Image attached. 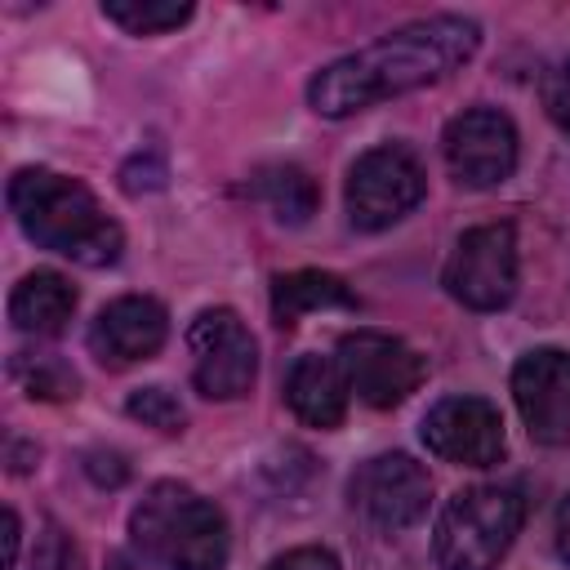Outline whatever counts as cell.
Wrapping results in <instances>:
<instances>
[{"label": "cell", "mask_w": 570, "mask_h": 570, "mask_svg": "<svg viewBox=\"0 0 570 570\" xmlns=\"http://www.w3.org/2000/svg\"><path fill=\"white\" fill-rule=\"evenodd\" d=\"M18 534H22V525H18V512L9 508L4 512V570L18 566Z\"/></svg>", "instance_id": "4316f807"}, {"label": "cell", "mask_w": 570, "mask_h": 570, "mask_svg": "<svg viewBox=\"0 0 570 570\" xmlns=\"http://www.w3.org/2000/svg\"><path fill=\"white\" fill-rule=\"evenodd\" d=\"M165 338H169V316L147 294H125V298L107 303L89 325V352L116 370L156 356L165 347Z\"/></svg>", "instance_id": "4fadbf2b"}, {"label": "cell", "mask_w": 570, "mask_h": 570, "mask_svg": "<svg viewBox=\"0 0 570 570\" xmlns=\"http://www.w3.org/2000/svg\"><path fill=\"white\" fill-rule=\"evenodd\" d=\"M76 312V289L62 272H31L13 285L9 294V321L22 330V334H58Z\"/></svg>", "instance_id": "9a60e30c"}, {"label": "cell", "mask_w": 570, "mask_h": 570, "mask_svg": "<svg viewBox=\"0 0 570 570\" xmlns=\"http://www.w3.org/2000/svg\"><path fill=\"white\" fill-rule=\"evenodd\" d=\"M267 570H343V566H338V557H334L330 548L307 543V548H289V552H281Z\"/></svg>", "instance_id": "603a6c76"}, {"label": "cell", "mask_w": 570, "mask_h": 570, "mask_svg": "<svg viewBox=\"0 0 570 570\" xmlns=\"http://www.w3.org/2000/svg\"><path fill=\"white\" fill-rule=\"evenodd\" d=\"M543 107H548L552 125L561 134H570V62H561L557 71H548V80H543Z\"/></svg>", "instance_id": "7402d4cb"}, {"label": "cell", "mask_w": 570, "mask_h": 570, "mask_svg": "<svg viewBox=\"0 0 570 570\" xmlns=\"http://www.w3.org/2000/svg\"><path fill=\"white\" fill-rule=\"evenodd\" d=\"M13 379L22 383L27 396H45V401L76 396V374L53 356H13Z\"/></svg>", "instance_id": "d6986e66"}, {"label": "cell", "mask_w": 570, "mask_h": 570, "mask_svg": "<svg viewBox=\"0 0 570 570\" xmlns=\"http://www.w3.org/2000/svg\"><path fill=\"white\" fill-rule=\"evenodd\" d=\"M187 347H191V383L200 396L236 401L254 387L258 347L232 307H205L187 330Z\"/></svg>", "instance_id": "52a82bcc"}, {"label": "cell", "mask_w": 570, "mask_h": 570, "mask_svg": "<svg viewBox=\"0 0 570 570\" xmlns=\"http://www.w3.org/2000/svg\"><path fill=\"white\" fill-rule=\"evenodd\" d=\"M9 209L36 245L71 263L107 267L125 249L120 223L98 205V196L80 178H67L58 169H45V165L18 169L9 178Z\"/></svg>", "instance_id": "7a4b0ae2"}, {"label": "cell", "mask_w": 570, "mask_h": 570, "mask_svg": "<svg viewBox=\"0 0 570 570\" xmlns=\"http://www.w3.org/2000/svg\"><path fill=\"white\" fill-rule=\"evenodd\" d=\"M316 307H356V294L347 289L343 276L334 272H316V267H298V272H285L272 281V316L276 325H294L303 312H316Z\"/></svg>", "instance_id": "2e32d148"}, {"label": "cell", "mask_w": 570, "mask_h": 570, "mask_svg": "<svg viewBox=\"0 0 570 570\" xmlns=\"http://www.w3.org/2000/svg\"><path fill=\"white\" fill-rule=\"evenodd\" d=\"M129 539L160 570H223L232 552L227 517L183 481H156L138 499Z\"/></svg>", "instance_id": "3957f363"}, {"label": "cell", "mask_w": 570, "mask_h": 570, "mask_svg": "<svg viewBox=\"0 0 570 570\" xmlns=\"http://www.w3.org/2000/svg\"><path fill=\"white\" fill-rule=\"evenodd\" d=\"M423 191H428V174L410 147L401 142L370 147L365 156H356L347 174V218L361 232H383L401 223L423 200Z\"/></svg>", "instance_id": "5b68a950"}, {"label": "cell", "mask_w": 570, "mask_h": 570, "mask_svg": "<svg viewBox=\"0 0 570 570\" xmlns=\"http://www.w3.org/2000/svg\"><path fill=\"white\" fill-rule=\"evenodd\" d=\"M454 303L472 312L508 307L517 294V236L508 223H481L468 227L441 272Z\"/></svg>", "instance_id": "8992f818"}, {"label": "cell", "mask_w": 570, "mask_h": 570, "mask_svg": "<svg viewBox=\"0 0 570 570\" xmlns=\"http://www.w3.org/2000/svg\"><path fill=\"white\" fill-rule=\"evenodd\" d=\"M347 494H352V508L370 525L396 534L428 512L432 481H428L423 463H414L410 454H374L352 472Z\"/></svg>", "instance_id": "30bf717a"}, {"label": "cell", "mask_w": 570, "mask_h": 570, "mask_svg": "<svg viewBox=\"0 0 570 570\" xmlns=\"http://www.w3.org/2000/svg\"><path fill=\"white\" fill-rule=\"evenodd\" d=\"M334 361H338L347 387L365 405H374V410L401 405L410 392H419V383L428 374L423 352L410 347L396 334H383V330H352V334H343Z\"/></svg>", "instance_id": "ba28073f"}, {"label": "cell", "mask_w": 570, "mask_h": 570, "mask_svg": "<svg viewBox=\"0 0 570 570\" xmlns=\"http://www.w3.org/2000/svg\"><path fill=\"white\" fill-rule=\"evenodd\" d=\"M512 401L521 423L543 445L570 441V352L534 347L512 365Z\"/></svg>", "instance_id": "7c38bea8"}, {"label": "cell", "mask_w": 570, "mask_h": 570, "mask_svg": "<svg viewBox=\"0 0 570 570\" xmlns=\"http://www.w3.org/2000/svg\"><path fill=\"white\" fill-rule=\"evenodd\" d=\"M85 472H89L98 485H120V481L129 476L125 454H116V450H89V454H85Z\"/></svg>", "instance_id": "d4e9b609"}, {"label": "cell", "mask_w": 570, "mask_h": 570, "mask_svg": "<svg viewBox=\"0 0 570 570\" xmlns=\"http://www.w3.org/2000/svg\"><path fill=\"white\" fill-rule=\"evenodd\" d=\"M525 521V499L517 485H468L436 521L441 570H494Z\"/></svg>", "instance_id": "277c9868"}, {"label": "cell", "mask_w": 570, "mask_h": 570, "mask_svg": "<svg viewBox=\"0 0 570 570\" xmlns=\"http://www.w3.org/2000/svg\"><path fill=\"white\" fill-rule=\"evenodd\" d=\"M102 13L125 27L129 36H160L174 31L191 18V4H174V0H107Z\"/></svg>", "instance_id": "ac0fdd59"}, {"label": "cell", "mask_w": 570, "mask_h": 570, "mask_svg": "<svg viewBox=\"0 0 570 570\" xmlns=\"http://www.w3.org/2000/svg\"><path fill=\"white\" fill-rule=\"evenodd\" d=\"M347 379L338 370L334 356H316V352H303L289 374H285V401L289 410L307 423V428H338L343 414H347Z\"/></svg>", "instance_id": "5bb4252c"}, {"label": "cell", "mask_w": 570, "mask_h": 570, "mask_svg": "<svg viewBox=\"0 0 570 570\" xmlns=\"http://www.w3.org/2000/svg\"><path fill=\"white\" fill-rule=\"evenodd\" d=\"M445 165L468 187H499L517 169V125L499 107H468L441 134Z\"/></svg>", "instance_id": "9c48e42d"}, {"label": "cell", "mask_w": 570, "mask_h": 570, "mask_svg": "<svg viewBox=\"0 0 570 570\" xmlns=\"http://www.w3.org/2000/svg\"><path fill=\"white\" fill-rule=\"evenodd\" d=\"M120 183H125V191H151V187H160L165 183V165H160V156H134L125 169H120Z\"/></svg>", "instance_id": "cb8c5ba5"}, {"label": "cell", "mask_w": 570, "mask_h": 570, "mask_svg": "<svg viewBox=\"0 0 570 570\" xmlns=\"http://www.w3.org/2000/svg\"><path fill=\"white\" fill-rule=\"evenodd\" d=\"M423 445L459 468H490L503 459V419L485 396H445L423 414Z\"/></svg>", "instance_id": "8fae6325"}, {"label": "cell", "mask_w": 570, "mask_h": 570, "mask_svg": "<svg viewBox=\"0 0 570 570\" xmlns=\"http://www.w3.org/2000/svg\"><path fill=\"white\" fill-rule=\"evenodd\" d=\"M125 410L134 419H142L147 428H160V432H183V423H187V410L169 387H138V392H129Z\"/></svg>", "instance_id": "ffe728a7"}, {"label": "cell", "mask_w": 570, "mask_h": 570, "mask_svg": "<svg viewBox=\"0 0 570 570\" xmlns=\"http://www.w3.org/2000/svg\"><path fill=\"white\" fill-rule=\"evenodd\" d=\"M249 191H254L281 223H289V227L307 223V218L316 214V200H321L316 183H312L307 169H298V165H263V169L249 178Z\"/></svg>", "instance_id": "e0dca14e"}, {"label": "cell", "mask_w": 570, "mask_h": 570, "mask_svg": "<svg viewBox=\"0 0 570 570\" xmlns=\"http://www.w3.org/2000/svg\"><path fill=\"white\" fill-rule=\"evenodd\" d=\"M481 45V27L459 13H432L387 31L383 40L334 58L307 85V102L321 116H352L383 98L423 89L450 71H459Z\"/></svg>", "instance_id": "6da1fadb"}, {"label": "cell", "mask_w": 570, "mask_h": 570, "mask_svg": "<svg viewBox=\"0 0 570 570\" xmlns=\"http://www.w3.org/2000/svg\"><path fill=\"white\" fill-rule=\"evenodd\" d=\"M31 570H85V557H80V548L71 543V534H67L58 521H45V530L36 534Z\"/></svg>", "instance_id": "44dd1931"}, {"label": "cell", "mask_w": 570, "mask_h": 570, "mask_svg": "<svg viewBox=\"0 0 570 570\" xmlns=\"http://www.w3.org/2000/svg\"><path fill=\"white\" fill-rule=\"evenodd\" d=\"M552 539H557L561 561H570V494L557 503V517H552Z\"/></svg>", "instance_id": "484cf974"}]
</instances>
